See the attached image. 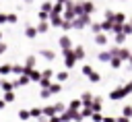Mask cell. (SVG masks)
<instances>
[{"instance_id": "1", "label": "cell", "mask_w": 132, "mask_h": 122, "mask_svg": "<svg viewBox=\"0 0 132 122\" xmlns=\"http://www.w3.org/2000/svg\"><path fill=\"white\" fill-rule=\"evenodd\" d=\"M31 79H29V74H21L19 77V81H14V87H23V85H27Z\"/></svg>"}, {"instance_id": "2", "label": "cell", "mask_w": 132, "mask_h": 122, "mask_svg": "<svg viewBox=\"0 0 132 122\" xmlns=\"http://www.w3.org/2000/svg\"><path fill=\"white\" fill-rule=\"evenodd\" d=\"M0 89H2V91H12V89H14V83L2 79V81H0Z\"/></svg>"}, {"instance_id": "3", "label": "cell", "mask_w": 132, "mask_h": 122, "mask_svg": "<svg viewBox=\"0 0 132 122\" xmlns=\"http://www.w3.org/2000/svg\"><path fill=\"white\" fill-rule=\"evenodd\" d=\"M8 72H12V66H10V64H2V66H0V74L6 77Z\"/></svg>"}, {"instance_id": "4", "label": "cell", "mask_w": 132, "mask_h": 122, "mask_svg": "<svg viewBox=\"0 0 132 122\" xmlns=\"http://www.w3.org/2000/svg\"><path fill=\"white\" fill-rule=\"evenodd\" d=\"M4 101H6V103L14 101V91H4Z\"/></svg>"}, {"instance_id": "5", "label": "cell", "mask_w": 132, "mask_h": 122, "mask_svg": "<svg viewBox=\"0 0 132 122\" xmlns=\"http://www.w3.org/2000/svg\"><path fill=\"white\" fill-rule=\"evenodd\" d=\"M29 116H31V112H27V110H21V112H19V118H21V120H27Z\"/></svg>"}, {"instance_id": "6", "label": "cell", "mask_w": 132, "mask_h": 122, "mask_svg": "<svg viewBox=\"0 0 132 122\" xmlns=\"http://www.w3.org/2000/svg\"><path fill=\"white\" fill-rule=\"evenodd\" d=\"M12 72H14V74H23L25 68H23V66H12Z\"/></svg>"}, {"instance_id": "7", "label": "cell", "mask_w": 132, "mask_h": 122, "mask_svg": "<svg viewBox=\"0 0 132 122\" xmlns=\"http://www.w3.org/2000/svg\"><path fill=\"white\" fill-rule=\"evenodd\" d=\"M27 35H29V37H33V35H35V29H33V27H29V29H27Z\"/></svg>"}, {"instance_id": "8", "label": "cell", "mask_w": 132, "mask_h": 122, "mask_svg": "<svg viewBox=\"0 0 132 122\" xmlns=\"http://www.w3.org/2000/svg\"><path fill=\"white\" fill-rule=\"evenodd\" d=\"M41 85L43 87H50V79H41Z\"/></svg>"}, {"instance_id": "9", "label": "cell", "mask_w": 132, "mask_h": 122, "mask_svg": "<svg viewBox=\"0 0 132 122\" xmlns=\"http://www.w3.org/2000/svg\"><path fill=\"white\" fill-rule=\"evenodd\" d=\"M43 112H45V114H47V116H52V114H54V108H45V110H43Z\"/></svg>"}, {"instance_id": "10", "label": "cell", "mask_w": 132, "mask_h": 122, "mask_svg": "<svg viewBox=\"0 0 132 122\" xmlns=\"http://www.w3.org/2000/svg\"><path fill=\"white\" fill-rule=\"evenodd\" d=\"M4 52H6V45H4L2 41H0V54H4Z\"/></svg>"}, {"instance_id": "11", "label": "cell", "mask_w": 132, "mask_h": 122, "mask_svg": "<svg viewBox=\"0 0 132 122\" xmlns=\"http://www.w3.org/2000/svg\"><path fill=\"white\" fill-rule=\"evenodd\" d=\"M4 105H6V101H4V97H0V110H2Z\"/></svg>"}]
</instances>
